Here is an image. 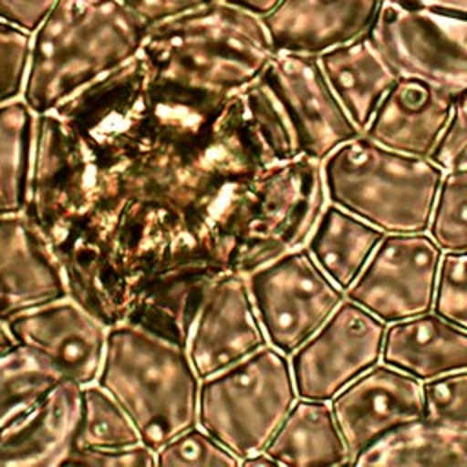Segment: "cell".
<instances>
[{"label": "cell", "mask_w": 467, "mask_h": 467, "mask_svg": "<svg viewBox=\"0 0 467 467\" xmlns=\"http://www.w3.org/2000/svg\"><path fill=\"white\" fill-rule=\"evenodd\" d=\"M327 199L321 161H279L243 91L162 78L139 53L38 115L24 213L111 327L305 246Z\"/></svg>", "instance_id": "cell-1"}, {"label": "cell", "mask_w": 467, "mask_h": 467, "mask_svg": "<svg viewBox=\"0 0 467 467\" xmlns=\"http://www.w3.org/2000/svg\"><path fill=\"white\" fill-rule=\"evenodd\" d=\"M148 22L122 0H58L33 33L22 99L40 115L140 53Z\"/></svg>", "instance_id": "cell-2"}, {"label": "cell", "mask_w": 467, "mask_h": 467, "mask_svg": "<svg viewBox=\"0 0 467 467\" xmlns=\"http://www.w3.org/2000/svg\"><path fill=\"white\" fill-rule=\"evenodd\" d=\"M140 55L162 78L232 95L255 82L277 49L265 16L213 0L148 26Z\"/></svg>", "instance_id": "cell-3"}, {"label": "cell", "mask_w": 467, "mask_h": 467, "mask_svg": "<svg viewBox=\"0 0 467 467\" xmlns=\"http://www.w3.org/2000/svg\"><path fill=\"white\" fill-rule=\"evenodd\" d=\"M97 383L122 405L153 451L197 425L201 378L181 341L131 321L111 325Z\"/></svg>", "instance_id": "cell-4"}, {"label": "cell", "mask_w": 467, "mask_h": 467, "mask_svg": "<svg viewBox=\"0 0 467 467\" xmlns=\"http://www.w3.org/2000/svg\"><path fill=\"white\" fill-rule=\"evenodd\" d=\"M330 202L385 234L427 232L445 170L359 133L323 162Z\"/></svg>", "instance_id": "cell-5"}, {"label": "cell", "mask_w": 467, "mask_h": 467, "mask_svg": "<svg viewBox=\"0 0 467 467\" xmlns=\"http://www.w3.org/2000/svg\"><path fill=\"white\" fill-rule=\"evenodd\" d=\"M297 398L290 356L265 345L201 379L197 425L243 463L266 449Z\"/></svg>", "instance_id": "cell-6"}, {"label": "cell", "mask_w": 467, "mask_h": 467, "mask_svg": "<svg viewBox=\"0 0 467 467\" xmlns=\"http://www.w3.org/2000/svg\"><path fill=\"white\" fill-rule=\"evenodd\" d=\"M398 75L467 89V16L383 0L367 33Z\"/></svg>", "instance_id": "cell-7"}, {"label": "cell", "mask_w": 467, "mask_h": 467, "mask_svg": "<svg viewBox=\"0 0 467 467\" xmlns=\"http://www.w3.org/2000/svg\"><path fill=\"white\" fill-rule=\"evenodd\" d=\"M268 345L292 356L334 314L345 292L299 246L246 275Z\"/></svg>", "instance_id": "cell-8"}, {"label": "cell", "mask_w": 467, "mask_h": 467, "mask_svg": "<svg viewBox=\"0 0 467 467\" xmlns=\"http://www.w3.org/2000/svg\"><path fill=\"white\" fill-rule=\"evenodd\" d=\"M441 255L427 232L385 234L345 297L387 325L431 312Z\"/></svg>", "instance_id": "cell-9"}, {"label": "cell", "mask_w": 467, "mask_h": 467, "mask_svg": "<svg viewBox=\"0 0 467 467\" xmlns=\"http://www.w3.org/2000/svg\"><path fill=\"white\" fill-rule=\"evenodd\" d=\"M385 332V321L345 297L327 323L290 356L297 396L330 401L381 361Z\"/></svg>", "instance_id": "cell-10"}, {"label": "cell", "mask_w": 467, "mask_h": 467, "mask_svg": "<svg viewBox=\"0 0 467 467\" xmlns=\"http://www.w3.org/2000/svg\"><path fill=\"white\" fill-rule=\"evenodd\" d=\"M268 345L246 275L224 274L204 288L186 336V350L201 379Z\"/></svg>", "instance_id": "cell-11"}, {"label": "cell", "mask_w": 467, "mask_h": 467, "mask_svg": "<svg viewBox=\"0 0 467 467\" xmlns=\"http://www.w3.org/2000/svg\"><path fill=\"white\" fill-rule=\"evenodd\" d=\"M330 407L354 463L387 434L423 418V383L381 361L337 392Z\"/></svg>", "instance_id": "cell-12"}, {"label": "cell", "mask_w": 467, "mask_h": 467, "mask_svg": "<svg viewBox=\"0 0 467 467\" xmlns=\"http://www.w3.org/2000/svg\"><path fill=\"white\" fill-rule=\"evenodd\" d=\"M7 325L18 347L51 363L62 378L82 387L97 381L109 327L73 297L18 314Z\"/></svg>", "instance_id": "cell-13"}, {"label": "cell", "mask_w": 467, "mask_h": 467, "mask_svg": "<svg viewBox=\"0 0 467 467\" xmlns=\"http://www.w3.org/2000/svg\"><path fill=\"white\" fill-rule=\"evenodd\" d=\"M263 77L288 109L303 155L323 162L337 146L359 135L327 82L317 57L277 51Z\"/></svg>", "instance_id": "cell-14"}, {"label": "cell", "mask_w": 467, "mask_h": 467, "mask_svg": "<svg viewBox=\"0 0 467 467\" xmlns=\"http://www.w3.org/2000/svg\"><path fill=\"white\" fill-rule=\"evenodd\" d=\"M69 297L62 265L26 213L0 215V319Z\"/></svg>", "instance_id": "cell-15"}, {"label": "cell", "mask_w": 467, "mask_h": 467, "mask_svg": "<svg viewBox=\"0 0 467 467\" xmlns=\"http://www.w3.org/2000/svg\"><path fill=\"white\" fill-rule=\"evenodd\" d=\"M383 0H281L265 16L277 51L319 57L367 35Z\"/></svg>", "instance_id": "cell-16"}, {"label": "cell", "mask_w": 467, "mask_h": 467, "mask_svg": "<svg viewBox=\"0 0 467 467\" xmlns=\"http://www.w3.org/2000/svg\"><path fill=\"white\" fill-rule=\"evenodd\" d=\"M451 113V93L425 80L398 75L363 135L389 150L431 159Z\"/></svg>", "instance_id": "cell-17"}, {"label": "cell", "mask_w": 467, "mask_h": 467, "mask_svg": "<svg viewBox=\"0 0 467 467\" xmlns=\"http://www.w3.org/2000/svg\"><path fill=\"white\" fill-rule=\"evenodd\" d=\"M82 385L62 379L0 434V467L66 465L75 445Z\"/></svg>", "instance_id": "cell-18"}, {"label": "cell", "mask_w": 467, "mask_h": 467, "mask_svg": "<svg viewBox=\"0 0 467 467\" xmlns=\"http://www.w3.org/2000/svg\"><path fill=\"white\" fill-rule=\"evenodd\" d=\"M381 361L420 381L467 368V330L425 312L387 325Z\"/></svg>", "instance_id": "cell-19"}, {"label": "cell", "mask_w": 467, "mask_h": 467, "mask_svg": "<svg viewBox=\"0 0 467 467\" xmlns=\"http://www.w3.org/2000/svg\"><path fill=\"white\" fill-rule=\"evenodd\" d=\"M317 60L348 119L363 133L398 73L368 35L336 46Z\"/></svg>", "instance_id": "cell-20"}, {"label": "cell", "mask_w": 467, "mask_h": 467, "mask_svg": "<svg viewBox=\"0 0 467 467\" xmlns=\"http://www.w3.org/2000/svg\"><path fill=\"white\" fill-rule=\"evenodd\" d=\"M277 465H348L350 452L330 401L297 398L265 449Z\"/></svg>", "instance_id": "cell-21"}, {"label": "cell", "mask_w": 467, "mask_h": 467, "mask_svg": "<svg viewBox=\"0 0 467 467\" xmlns=\"http://www.w3.org/2000/svg\"><path fill=\"white\" fill-rule=\"evenodd\" d=\"M385 232L328 202L312 230L306 250L321 270L347 292L359 277Z\"/></svg>", "instance_id": "cell-22"}, {"label": "cell", "mask_w": 467, "mask_h": 467, "mask_svg": "<svg viewBox=\"0 0 467 467\" xmlns=\"http://www.w3.org/2000/svg\"><path fill=\"white\" fill-rule=\"evenodd\" d=\"M352 465H467V432L420 418L363 451Z\"/></svg>", "instance_id": "cell-23"}, {"label": "cell", "mask_w": 467, "mask_h": 467, "mask_svg": "<svg viewBox=\"0 0 467 467\" xmlns=\"http://www.w3.org/2000/svg\"><path fill=\"white\" fill-rule=\"evenodd\" d=\"M38 113L20 97L0 104V215L22 213L33 177Z\"/></svg>", "instance_id": "cell-24"}, {"label": "cell", "mask_w": 467, "mask_h": 467, "mask_svg": "<svg viewBox=\"0 0 467 467\" xmlns=\"http://www.w3.org/2000/svg\"><path fill=\"white\" fill-rule=\"evenodd\" d=\"M62 374L24 347L0 358V434L60 383Z\"/></svg>", "instance_id": "cell-25"}, {"label": "cell", "mask_w": 467, "mask_h": 467, "mask_svg": "<svg viewBox=\"0 0 467 467\" xmlns=\"http://www.w3.org/2000/svg\"><path fill=\"white\" fill-rule=\"evenodd\" d=\"M140 441L135 423L106 389L97 381L82 387L73 449H119Z\"/></svg>", "instance_id": "cell-26"}, {"label": "cell", "mask_w": 467, "mask_h": 467, "mask_svg": "<svg viewBox=\"0 0 467 467\" xmlns=\"http://www.w3.org/2000/svg\"><path fill=\"white\" fill-rule=\"evenodd\" d=\"M427 232L441 252H467V168L443 173Z\"/></svg>", "instance_id": "cell-27"}, {"label": "cell", "mask_w": 467, "mask_h": 467, "mask_svg": "<svg viewBox=\"0 0 467 467\" xmlns=\"http://www.w3.org/2000/svg\"><path fill=\"white\" fill-rule=\"evenodd\" d=\"M157 465L237 467L241 462L208 431L201 425H193L157 449Z\"/></svg>", "instance_id": "cell-28"}, {"label": "cell", "mask_w": 467, "mask_h": 467, "mask_svg": "<svg viewBox=\"0 0 467 467\" xmlns=\"http://www.w3.org/2000/svg\"><path fill=\"white\" fill-rule=\"evenodd\" d=\"M423 383V420L467 432V368Z\"/></svg>", "instance_id": "cell-29"}, {"label": "cell", "mask_w": 467, "mask_h": 467, "mask_svg": "<svg viewBox=\"0 0 467 467\" xmlns=\"http://www.w3.org/2000/svg\"><path fill=\"white\" fill-rule=\"evenodd\" d=\"M432 312L467 330V252H443Z\"/></svg>", "instance_id": "cell-30"}, {"label": "cell", "mask_w": 467, "mask_h": 467, "mask_svg": "<svg viewBox=\"0 0 467 467\" xmlns=\"http://www.w3.org/2000/svg\"><path fill=\"white\" fill-rule=\"evenodd\" d=\"M33 35L0 20V104L24 93Z\"/></svg>", "instance_id": "cell-31"}, {"label": "cell", "mask_w": 467, "mask_h": 467, "mask_svg": "<svg viewBox=\"0 0 467 467\" xmlns=\"http://www.w3.org/2000/svg\"><path fill=\"white\" fill-rule=\"evenodd\" d=\"M431 161L445 171L467 168V89L452 95V113Z\"/></svg>", "instance_id": "cell-32"}, {"label": "cell", "mask_w": 467, "mask_h": 467, "mask_svg": "<svg viewBox=\"0 0 467 467\" xmlns=\"http://www.w3.org/2000/svg\"><path fill=\"white\" fill-rule=\"evenodd\" d=\"M91 467H153L157 465V451L146 443L119 449H73L66 465Z\"/></svg>", "instance_id": "cell-33"}, {"label": "cell", "mask_w": 467, "mask_h": 467, "mask_svg": "<svg viewBox=\"0 0 467 467\" xmlns=\"http://www.w3.org/2000/svg\"><path fill=\"white\" fill-rule=\"evenodd\" d=\"M58 0H0V20L35 33Z\"/></svg>", "instance_id": "cell-34"}, {"label": "cell", "mask_w": 467, "mask_h": 467, "mask_svg": "<svg viewBox=\"0 0 467 467\" xmlns=\"http://www.w3.org/2000/svg\"><path fill=\"white\" fill-rule=\"evenodd\" d=\"M131 11H135L150 26L166 20L175 15L197 9L213 0H122Z\"/></svg>", "instance_id": "cell-35"}, {"label": "cell", "mask_w": 467, "mask_h": 467, "mask_svg": "<svg viewBox=\"0 0 467 467\" xmlns=\"http://www.w3.org/2000/svg\"><path fill=\"white\" fill-rule=\"evenodd\" d=\"M403 5H412V7H427V9H436V11H445V13H456V15H465L467 16V0H392Z\"/></svg>", "instance_id": "cell-36"}, {"label": "cell", "mask_w": 467, "mask_h": 467, "mask_svg": "<svg viewBox=\"0 0 467 467\" xmlns=\"http://www.w3.org/2000/svg\"><path fill=\"white\" fill-rule=\"evenodd\" d=\"M228 4H234V5H239L246 11H252L259 16H266L268 13H272L281 0H224Z\"/></svg>", "instance_id": "cell-37"}, {"label": "cell", "mask_w": 467, "mask_h": 467, "mask_svg": "<svg viewBox=\"0 0 467 467\" xmlns=\"http://www.w3.org/2000/svg\"><path fill=\"white\" fill-rule=\"evenodd\" d=\"M18 347L7 321L0 319V358H4L5 354H9L11 350H15Z\"/></svg>", "instance_id": "cell-38"}, {"label": "cell", "mask_w": 467, "mask_h": 467, "mask_svg": "<svg viewBox=\"0 0 467 467\" xmlns=\"http://www.w3.org/2000/svg\"><path fill=\"white\" fill-rule=\"evenodd\" d=\"M241 465H277V463H275V460L266 451H261V452L243 460Z\"/></svg>", "instance_id": "cell-39"}]
</instances>
